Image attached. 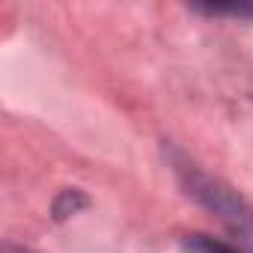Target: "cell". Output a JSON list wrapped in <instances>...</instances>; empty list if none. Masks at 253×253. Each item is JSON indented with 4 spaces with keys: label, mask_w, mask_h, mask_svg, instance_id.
Listing matches in <instances>:
<instances>
[{
    "label": "cell",
    "mask_w": 253,
    "mask_h": 253,
    "mask_svg": "<svg viewBox=\"0 0 253 253\" xmlns=\"http://www.w3.org/2000/svg\"><path fill=\"white\" fill-rule=\"evenodd\" d=\"M188 188H191V194H194L200 203H206V206L220 217V223L241 241L244 253H253V209H250L235 191H229V188L220 185L217 179H209V176H203V173H197V170H188Z\"/></svg>",
    "instance_id": "6da1fadb"
},
{
    "label": "cell",
    "mask_w": 253,
    "mask_h": 253,
    "mask_svg": "<svg viewBox=\"0 0 253 253\" xmlns=\"http://www.w3.org/2000/svg\"><path fill=\"white\" fill-rule=\"evenodd\" d=\"M185 247H188V253H238V250H232V247H226L209 235H188Z\"/></svg>",
    "instance_id": "7a4b0ae2"
},
{
    "label": "cell",
    "mask_w": 253,
    "mask_h": 253,
    "mask_svg": "<svg viewBox=\"0 0 253 253\" xmlns=\"http://www.w3.org/2000/svg\"><path fill=\"white\" fill-rule=\"evenodd\" d=\"M200 12H209V15H238V18H253V6L250 3H232V6H197Z\"/></svg>",
    "instance_id": "3957f363"
},
{
    "label": "cell",
    "mask_w": 253,
    "mask_h": 253,
    "mask_svg": "<svg viewBox=\"0 0 253 253\" xmlns=\"http://www.w3.org/2000/svg\"><path fill=\"white\" fill-rule=\"evenodd\" d=\"M3 253H30V250H24V247H3Z\"/></svg>",
    "instance_id": "277c9868"
}]
</instances>
